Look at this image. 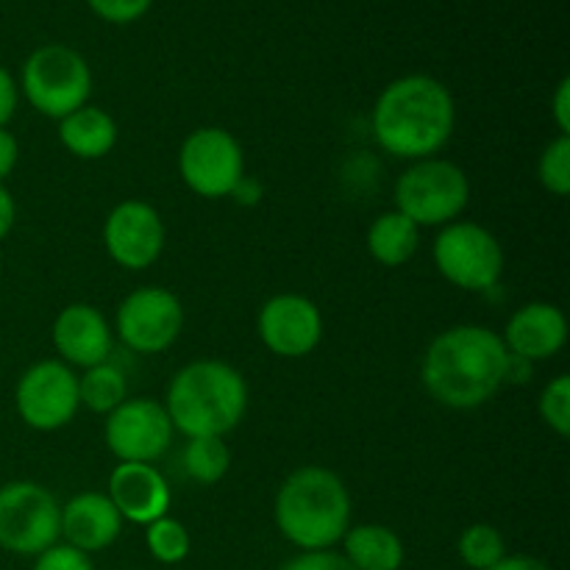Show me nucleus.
Here are the masks:
<instances>
[{
    "label": "nucleus",
    "mask_w": 570,
    "mask_h": 570,
    "mask_svg": "<svg viewBox=\"0 0 570 570\" xmlns=\"http://www.w3.org/2000/svg\"><path fill=\"white\" fill-rule=\"evenodd\" d=\"M510 351L501 334L488 326H451L429 343L421 376L438 404L476 410L507 384Z\"/></svg>",
    "instance_id": "f257e3e1"
},
{
    "label": "nucleus",
    "mask_w": 570,
    "mask_h": 570,
    "mask_svg": "<svg viewBox=\"0 0 570 570\" xmlns=\"http://www.w3.org/2000/svg\"><path fill=\"white\" fill-rule=\"evenodd\" d=\"M373 137L399 159H429L454 134L449 87L432 76H404L382 89L373 106Z\"/></svg>",
    "instance_id": "f03ea898"
},
{
    "label": "nucleus",
    "mask_w": 570,
    "mask_h": 570,
    "mask_svg": "<svg viewBox=\"0 0 570 570\" xmlns=\"http://www.w3.org/2000/svg\"><path fill=\"white\" fill-rule=\"evenodd\" d=\"M165 410L187 438H226L248 410V384L226 362H189L167 384Z\"/></svg>",
    "instance_id": "7ed1b4c3"
},
{
    "label": "nucleus",
    "mask_w": 570,
    "mask_h": 570,
    "mask_svg": "<svg viewBox=\"0 0 570 570\" xmlns=\"http://www.w3.org/2000/svg\"><path fill=\"white\" fill-rule=\"evenodd\" d=\"M276 527L284 538L304 551H326L343 540L351 523V495L337 473L306 465L289 473L278 488Z\"/></svg>",
    "instance_id": "20e7f679"
},
{
    "label": "nucleus",
    "mask_w": 570,
    "mask_h": 570,
    "mask_svg": "<svg viewBox=\"0 0 570 570\" xmlns=\"http://www.w3.org/2000/svg\"><path fill=\"white\" fill-rule=\"evenodd\" d=\"M20 89L39 115L61 120L87 106L92 70L78 50L67 45H42L22 65Z\"/></svg>",
    "instance_id": "39448f33"
},
{
    "label": "nucleus",
    "mask_w": 570,
    "mask_h": 570,
    "mask_svg": "<svg viewBox=\"0 0 570 570\" xmlns=\"http://www.w3.org/2000/svg\"><path fill=\"white\" fill-rule=\"evenodd\" d=\"M471 181L449 159H417L395 181V209L421 226H449L465 212Z\"/></svg>",
    "instance_id": "423d86ee"
},
{
    "label": "nucleus",
    "mask_w": 570,
    "mask_h": 570,
    "mask_svg": "<svg viewBox=\"0 0 570 570\" xmlns=\"http://www.w3.org/2000/svg\"><path fill=\"white\" fill-rule=\"evenodd\" d=\"M434 265L440 276L465 293H488L504 273V248L479 223L454 220L434 239Z\"/></svg>",
    "instance_id": "0eeeda50"
},
{
    "label": "nucleus",
    "mask_w": 570,
    "mask_h": 570,
    "mask_svg": "<svg viewBox=\"0 0 570 570\" xmlns=\"http://www.w3.org/2000/svg\"><path fill=\"white\" fill-rule=\"evenodd\" d=\"M61 534V507L37 482H9L0 488V549L37 557Z\"/></svg>",
    "instance_id": "6e6552de"
},
{
    "label": "nucleus",
    "mask_w": 570,
    "mask_h": 570,
    "mask_svg": "<svg viewBox=\"0 0 570 570\" xmlns=\"http://www.w3.org/2000/svg\"><path fill=\"white\" fill-rule=\"evenodd\" d=\"M178 173L200 198H226L245 176L243 148L226 128H198L178 150Z\"/></svg>",
    "instance_id": "1a4fd4ad"
},
{
    "label": "nucleus",
    "mask_w": 570,
    "mask_h": 570,
    "mask_svg": "<svg viewBox=\"0 0 570 570\" xmlns=\"http://www.w3.org/2000/svg\"><path fill=\"white\" fill-rule=\"evenodd\" d=\"M17 415L37 432H56L76 417L78 376L59 360H42L28 367L14 390Z\"/></svg>",
    "instance_id": "9d476101"
},
{
    "label": "nucleus",
    "mask_w": 570,
    "mask_h": 570,
    "mask_svg": "<svg viewBox=\"0 0 570 570\" xmlns=\"http://www.w3.org/2000/svg\"><path fill=\"white\" fill-rule=\"evenodd\" d=\"M184 328V306L170 289L142 287L117 306L115 332L134 354H161Z\"/></svg>",
    "instance_id": "9b49d317"
},
{
    "label": "nucleus",
    "mask_w": 570,
    "mask_h": 570,
    "mask_svg": "<svg viewBox=\"0 0 570 570\" xmlns=\"http://www.w3.org/2000/svg\"><path fill=\"white\" fill-rule=\"evenodd\" d=\"M104 438L120 462H156L173 440L165 404L150 399H126L106 415Z\"/></svg>",
    "instance_id": "f8f14e48"
},
{
    "label": "nucleus",
    "mask_w": 570,
    "mask_h": 570,
    "mask_svg": "<svg viewBox=\"0 0 570 570\" xmlns=\"http://www.w3.org/2000/svg\"><path fill=\"white\" fill-rule=\"evenodd\" d=\"M259 340L282 360H301L323 340V315L309 298L295 293L273 295L259 309Z\"/></svg>",
    "instance_id": "ddd939ff"
},
{
    "label": "nucleus",
    "mask_w": 570,
    "mask_h": 570,
    "mask_svg": "<svg viewBox=\"0 0 570 570\" xmlns=\"http://www.w3.org/2000/svg\"><path fill=\"white\" fill-rule=\"evenodd\" d=\"M104 245L126 271H145L165 248V223L145 200H122L104 223Z\"/></svg>",
    "instance_id": "4468645a"
},
{
    "label": "nucleus",
    "mask_w": 570,
    "mask_h": 570,
    "mask_svg": "<svg viewBox=\"0 0 570 570\" xmlns=\"http://www.w3.org/2000/svg\"><path fill=\"white\" fill-rule=\"evenodd\" d=\"M109 501L122 521L148 523L159 521L170 510V488L165 476L148 462H120L109 476Z\"/></svg>",
    "instance_id": "2eb2a0df"
},
{
    "label": "nucleus",
    "mask_w": 570,
    "mask_h": 570,
    "mask_svg": "<svg viewBox=\"0 0 570 570\" xmlns=\"http://www.w3.org/2000/svg\"><path fill=\"white\" fill-rule=\"evenodd\" d=\"M504 345L512 356L527 362L551 360L568 340V321L560 306L549 301L523 304L504 328Z\"/></svg>",
    "instance_id": "dca6fc26"
},
{
    "label": "nucleus",
    "mask_w": 570,
    "mask_h": 570,
    "mask_svg": "<svg viewBox=\"0 0 570 570\" xmlns=\"http://www.w3.org/2000/svg\"><path fill=\"white\" fill-rule=\"evenodd\" d=\"M53 345L61 360L87 371L100 362H109L111 328L95 306L70 304L53 321Z\"/></svg>",
    "instance_id": "f3484780"
},
{
    "label": "nucleus",
    "mask_w": 570,
    "mask_h": 570,
    "mask_svg": "<svg viewBox=\"0 0 570 570\" xmlns=\"http://www.w3.org/2000/svg\"><path fill=\"white\" fill-rule=\"evenodd\" d=\"M122 518L104 493H81L61 507V538L67 546L92 554L120 538Z\"/></svg>",
    "instance_id": "a211bd4d"
},
{
    "label": "nucleus",
    "mask_w": 570,
    "mask_h": 570,
    "mask_svg": "<svg viewBox=\"0 0 570 570\" xmlns=\"http://www.w3.org/2000/svg\"><path fill=\"white\" fill-rule=\"evenodd\" d=\"M59 139L78 159H104L117 142V122L98 106H81L59 120Z\"/></svg>",
    "instance_id": "6ab92c4d"
},
{
    "label": "nucleus",
    "mask_w": 570,
    "mask_h": 570,
    "mask_svg": "<svg viewBox=\"0 0 570 570\" xmlns=\"http://www.w3.org/2000/svg\"><path fill=\"white\" fill-rule=\"evenodd\" d=\"M345 560L356 570H399L404 562V543L382 523H362L343 534Z\"/></svg>",
    "instance_id": "aec40b11"
},
{
    "label": "nucleus",
    "mask_w": 570,
    "mask_h": 570,
    "mask_svg": "<svg viewBox=\"0 0 570 570\" xmlns=\"http://www.w3.org/2000/svg\"><path fill=\"white\" fill-rule=\"evenodd\" d=\"M417 243H421V228L399 209L379 215L367 228V250L384 267L406 265L415 256Z\"/></svg>",
    "instance_id": "412c9836"
},
{
    "label": "nucleus",
    "mask_w": 570,
    "mask_h": 570,
    "mask_svg": "<svg viewBox=\"0 0 570 570\" xmlns=\"http://www.w3.org/2000/svg\"><path fill=\"white\" fill-rule=\"evenodd\" d=\"M126 399V373H122L115 362H100V365L87 367V371L78 376V401H81L89 412L109 415V412L117 410Z\"/></svg>",
    "instance_id": "4be33fe9"
},
{
    "label": "nucleus",
    "mask_w": 570,
    "mask_h": 570,
    "mask_svg": "<svg viewBox=\"0 0 570 570\" xmlns=\"http://www.w3.org/2000/svg\"><path fill=\"white\" fill-rule=\"evenodd\" d=\"M181 462L189 479L198 484H217L232 468V451L223 438H189Z\"/></svg>",
    "instance_id": "5701e85b"
},
{
    "label": "nucleus",
    "mask_w": 570,
    "mask_h": 570,
    "mask_svg": "<svg viewBox=\"0 0 570 570\" xmlns=\"http://www.w3.org/2000/svg\"><path fill=\"white\" fill-rule=\"evenodd\" d=\"M462 562L473 570H490L495 562H501L507 557V543L501 538V532L490 523H473L465 532L460 534V543H456Z\"/></svg>",
    "instance_id": "b1692460"
},
{
    "label": "nucleus",
    "mask_w": 570,
    "mask_h": 570,
    "mask_svg": "<svg viewBox=\"0 0 570 570\" xmlns=\"http://www.w3.org/2000/svg\"><path fill=\"white\" fill-rule=\"evenodd\" d=\"M145 540H148V551L154 554V560L165 562V566H176V562L187 560L189 546H193L187 527L170 515L148 523Z\"/></svg>",
    "instance_id": "393cba45"
},
{
    "label": "nucleus",
    "mask_w": 570,
    "mask_h": 570,
    "mask_svg": "<svg viewBox=\"0 0 570 570\" xmlns=\"http://www.w3.org/2000/svg\"><path fill=\"white\" fill-rule=\"evenodd\" d=\"M538 178L551 195L566 198L570 193V137H557L538 159Z\"/></svg>",
    "instance_id": "a878e982"
},
{
    "label": "nucleus",
    "mask_w": 570,
    "mask_h": 570,
    "mask_svg": "<svg viewBox=\"0 0 570 570\" xmlns=\"http://www.w3.org/2000/svg\"><path fill=\"white\" fill-rule=\"evenodd\" d=\"M540 417L560 438L570 434V376H557L540 393Z\"/></svg>",
    "instance_id": "bb28decb"
},
{
    "label": "nucleus",
    "mask_w": 570,
    "mask_h": 570,
    "mask_svg": "<svg viewBox=\"0 0 570 570\" xmlns=\"http://www.w3.org/2000/svg\"><path fill=\"white\" fill-rule=\"evenodd\" d=\"M89 9L111 26H128L148 14L154 0H87Z\"/></svg>",
    "instance_id": "cd10ccee"
},
{
    "label": "nucleus",
    "mask_w": 570,
    "mask_h": 570,
    "mask_svg": "<svg viewBox=\"0 0 570 570\" xmlns=\"http://www.w3.org/2000/svg\"><path fill=\"white\" fill-rule=\"evenodd\" d=\"M33 570H95L92 560L83 551L72 549L67 543H53L50 549H45L42 554H37V566Z\"/></svg>",
    "instance_id": "c85d7f7f"
},
{
    "label": "nucleus",
    "mask_w": 570,
    "mask_h": 570,
    "mask_svg": "<svg viewBox=\"0 0 570 570\" xmlns=\"http://www.w3.org/2000/svg\"><path fill=\"white\" fill-rule=\"evenodd\" d=\"M282 570H356L345 560L343 554H334L332 549L326 551H304L301 557L289 560Z\"/></svg>",
    "instance_id": "c756f323"
},
{
    "label": "nucleus",
    "mask_w": 570,
    "mask_h": 570,
    "mask_svg": "<svg viewBox=\"0 0 570 570\" xmlns=\"http://www.w3.org/2000/svg\"><path fill=\"white\" fill-rule=\"evenodd\" d=\"M17 100H20V92H17L14 76L0 65V128L9 126V120L14 117Z\"/></svg>",
    "instance_id": "7c9ffc66"
},
{
    "label": "nucleus",
    "mask_w": 570,
    "mask_h": 570,
    "mask_svg": "<svg viewBox=\"0 0 570 570\" xmlns=\"http://www.w3.org/2000/svg\"><path fill=\"white\" fill-rule=\"evenodd\" d=\"M551 115H554L557 131L562 137H570V78H562L557 83V92L551 98Z\"/></svg>",
    "instance_id": "2f4dec72"
},
{
    "label": "nucleus",
    "mask_w": 570,
    "mask_h": 570,
    "mask_svg": "<svg viewBox=\"0 0 570 570\" xmlns=\"http://www.w3.org/2000/svg\"><path fill=\"white\" fill-rule=\"evenodd\" d=\"M20 159V145H17L14 134L9 128H0V181L11 176V170L17 167Z\"/></svg>",
    "instance_id": "473e14b6"
},
{
    "label": "nucleus",
    "mask_w": 570,
    "mask_h": 570,
    "mask_svg": "<svg viewBox=\"0 0 570 570\" xmlns=\"http://www.w3.org/2000/svg\"><path fill=\"white\" fill-rule=\"evenodd\" d=\"M14 217H17V206L11 193L6 189V184L0 181V239L9 237V232L14 228Z\"/></svg>",
    "instance_id": "72a5a7b5"
},
{
    "label": "nucleus",
    "mask_w": 570,
    "mask_h": 570,
    "mask_svg": "<svg viewBox=\"0 0 570 570\" xmlns=\"http://www.w3.org/2000/svg\"><path fill=\"white\" fill-rule=\"evenodd\" d=\"M490 570H549V566H543L534 557H504V560L495 562Z\"/></svg>",
    "instance_id": "f704fd0d"
},
{
    "label": "nucleus",
    "mask_w": 570,
    "mask_h": 570,
    "mask_svg": "<svg viewBox=\"0 0 570 570\" xmlns=\"http://www.w3.org/2000/svg\"><path fill=\"white\" fill-rule=\"evenodd\" d=\"M232 195H234V198H237V200H243V204H256V200L262 198V187L254 181V178L243 176V181H239L237 187H234Z\"/></svg>",
    "instance_id": "c9c22d12"
}]
</instances>
